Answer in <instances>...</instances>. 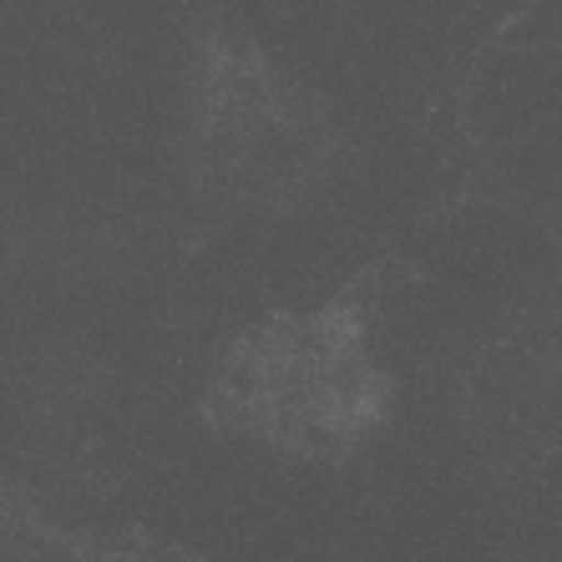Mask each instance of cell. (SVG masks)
Returning a JSON list of instances; mask_svg holds the SVG:
<instances>
[{"mask_svg":"<svg viewBox=\"0 0 562 562\" xmlns=\"http://www.w3.org/2000/svg\"><path fill=\"white\" fill-rule=\"evenodd\" d=\"M391 380L355 300L274 314L228 345L213 375L218 420L294 457H340L385 416Z\"/></svg>","mask_w":562,"mask_h":562,"instance_id":"6da1fadb","label":"cell"},{"mask_svg":"<svg viewBox=\"0 0 562 562\" xmlns=\"http://www.w3.org/2000/svg\"><path fill=\"white\" fill-rule=\"evenodd\" d=\"M193 178L238 209L300 203L329 162V122L244 41H213L193 77Z\"/></svg>","mask_w":562,"mask_h":562,"instance_id":"7a4b0ae2","label":"cell"}]
</instances>
